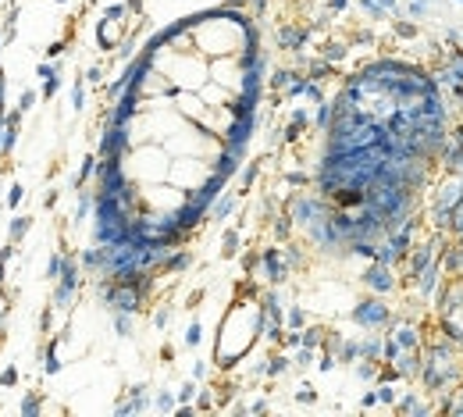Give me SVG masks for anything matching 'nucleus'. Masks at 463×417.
Returning <instances> with one entry per match:
<instances>
[{"label": "nucleus", "mask_w": 463, "mask_h": 417, "mask_svg": "<svg viewBox=\"0 0 463 417\" xmlns=\"http://www.w3.org/2000/svg\"><path fill=\"white\" fill-rule=\"evenodd\" d=\"M25 228H29V218H14V221H11V228H7V239H11V243H18L22 235H25Z\"/></svg>", "instance_id": "nucleus-1"}, {"label": "nucleus", "mask_w": 463, "mask_h": 417, "mask_svg": "<svg viewBox=\"0 0 463 417\" xmlns=\"http://www.w3.org/2000/svg\"><path fill=\"white\" fill-rule=\"evenodd\" d=\"M22 203V186H11V192H7V207H18Z\"/></svg>", "instance_id": "nucleus-2"}, {"label": "nucleus", "mask_w": 463, "mask_h": 417, "mask_svg": "<svg viewBox=\"0 0 463 417\" xmlns=\"http://www.w3.org/2000/svg\"><path fill=\"white\" fill-rule=\"evenodd\" d=\"M18 382V371L14 367H4V375H0V385H14Z\"/></svg>", "instance_id": "nucleus-3"}, {"label": "nucleus", "mask_w": 463, "mask_h": 417, "mask_svg": "<svg viewBox=\"0 0 463 417\" xmlns=\"http://www.w3.org/2000/svg\"><path fill=\"white\" fill-rule=\"evenodd\" d=\"M32 100H36L32 93H22V103H18V111H29V107H32Z\"/></svg>", "instance_id": "nucleus-4"}, {"label": "nucleus", "mask_w": 463, "mask_h": 417, "mask_svg": "<svg viewBox=\"0 0 463 417\" xmlns=\"http://www.w3.org/2000/svg\"><path fill=\"white\" fill-rule=\"evenodd\" d=\"M36 407H39V403H36V396H29L25 403H22V410H25V414H36Z\"/></svg>", "instance_id": "nucleus-5"}]
</instances>
